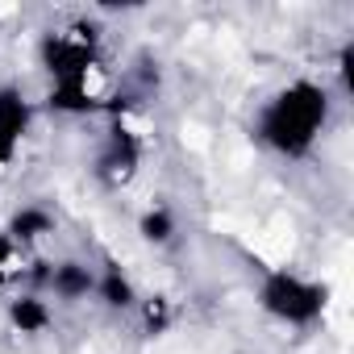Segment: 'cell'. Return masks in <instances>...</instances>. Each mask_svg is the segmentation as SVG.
<instances>
[{
    "mask_svg": "<svg viewBox=\"0 0 354 354\" xmlns=\"http://www.w3.org/2000/svg\"><path fill=\"white\" fill-rule=\"evenodd\" d=\"M333 113V92L321 80L296 75L275 88L254 113V138L279 158H304L321 142Z\"/></svg>",
    "mask_w": 354,
    "mask_h": 354,
    "instance_id": "cell-1",
    "label": "cell"
},
{
    "mask_svg": "<svg viewBox=\"0 0 354 354\" xmlns=\"http://www.w3.org/2000/svg\"><path fill=\"white\" fill-rule=\"evenodd\" d=\"M325 304H329L325 283H317V279H308V275H300L292 267H271L259 279V308L271 321L288 325V329L317 325L325 317Z\"/></svg>",
    "mask_w": 354,
    "mask_h": 354,
    "instance_id": "cell-2",
    "label": "cell"
},
{
    "mask_svg": "<svg viewBox=\"0 0 354 354\" xmlns=\"http://www.w3.org/2000/svg\"><path fill=\"white\" fill-rule=\"evenodd\" d=\"M42 67L50 71V80H80L96 71V34H88V26L75 30H55L42 38Z\"/></svg>",
    "mask_w": 354,
    "mask_h": 354,
    "instance_id": "cell-3",
    "label": "cell"
},
{
    "mask_svg": "<svg viewBox=\"0 0 354 354\" xmlns=\"http://www.w3.org/2000/svg\"><path fill=\"white\" fill-rule=\"evenodd\" d=\"M34 125V104L21 84H0V171L13 167Z\"/></svg>",
    "mask_w": 354,
    "mask_h": 354,
    "instance_id": "cell-4",
    "label": "cell"
},
{
    "mask_svg": "<svg viewBox=\"0 0 354 354\" xmlns=\"http://www.w3.org/2000/svg\"><path fill=\"white\" fill-rule=\"evenodd\" d=\"M42 267L46 271L38 275V283L63 304H80L96 292V267L84 259H63V263H42Z\"/></svg>",
    "mask_w": 354,
    "mask_h": 354,
    "instance_id": "cell-5",
    "label": "cell"
},
{
    "mask_svg": "<svg viewBox=\"0 0 354 354\" xmlns=\"http://www.w3.org/2000/svg\"><path fill=\"white\" fill-rule=\"evenodd\" d=\"M138 162H142V146L133 142L129 129H117V133L109 138L100 162H96V175H100L109 188H125L133 175H138Z\"/></svg>",
    "mask_w": 354,
    "mask_h": 354,
    "instance_id": "cell-6",
    "label": "cell"
},
{
    "mask_svg": "<svg viewBox=\"0 0 354 354\" xmlns=\"http://www.w3.org/2000/svg\"><path fill=\"white\" fill-rule=\"evenodd\" d=\"M50 109L55 113H67V117H88V113H96L100 109V100H104V92H100V84H96V71L92 75H80V80H59V84H50Z\"/></svg>",
    "mask_w": 354,
    "mask_h": 354,
    "instance_id": "cell-7",
    "label": "cell"
},
{
    "mask_svg": "<svg viewBox=\"0 0 354 354\" xmlns=\"http://www.w3.org/2000/svg\"><path fill=\"white\" fill-rule=\"evenodd\" d=\"M5 321H9L17 333L38 337V333H46V329H50L55 308H50V300H46L42 292H21V296H13V300L5 304Z\"/></svg>",
    "mask_w": 354,
    "mask_h": 354,
    "instance_id": "cell-8",
    "label": "cell"
},
{
    "mask_svg": "<svg viewBox=\"0 0 354 354\" xmlns=\"http://www.w3.org/2000/svg\"><path fill=\"white\" fill-rule=\"evenodd\" d=\"M92 300H100L104 308H113V313H129V308H138V288H133V279L117 267V263H109V267H100L96 271V292H92Z\"/></svg>",
    "mask_w": 354,
    "mask_h": 354,
    "instance_id": "cell-9",
    "label": "cell"
},
{
    "mask_svg": "<svg viewBox=\"0 0 354 354\" xmlns=\"http://www.w3.org/2000/svg\"><path fill=\"white\" fill-rule=\"evenodd\" d=\"M5 234H9L21 250H30V246H38L42 238H50V234H55V213H50V209H42V205H21V209L9 217Z\"/></svg>",
    "mask_w": 354,
    "mask_h": 354,
    "instance_id": "cell-10",
    "label": "cell"
},
{
    "mask_svg": "<svg viewBox=\"0 0 354 354\" xmlns=\"http://www.w3.org/2000/svg\"><path fill=\"white\" fill-rule=\"evenodd\" d=\"M175 234H180V221H175V213H171L167 205L142 209V217H138V238H142L146 246H171Z\"/></svg>",
    "mask_w": 354,
    "mask_h": 354,
    "instance_id": "cell-11",
    "label": "cell"
},
{
    "mask_svg": "<svg viewBox=\"0 0 354 354\" xmlns=\"http://www.w3.org/2000/svg\"><path fill=\"white\" fill-rule=\"evenodd\" d=\"M21 246L9 238V234H0V288H5L9 279H13V271H17V263H21Z\"/></svg>",
    "mask_w": 354,
    "mask_h": 354,
    "instance_id": "cell-12",
    "label": "cell"
}]
</instances>
